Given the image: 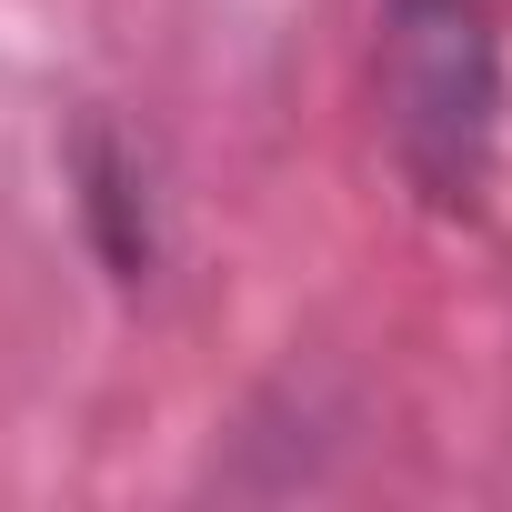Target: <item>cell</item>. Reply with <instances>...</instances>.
Returning a JSON list of instances; mask_svg holds the SVG:
<instances>
[{
	"mask_svg": "<svg viewBox=\"0 0 512 512\" xmlns=\"http://www.w3.org/2000/svg\"><path fill=\"white\" fill-rule=\"evenodd\" d=\"M382 131H392V171L432 201V211H472L492 191L502 161V31L482 0H382Z\"/></svg>",
	"mask_w": 512,
	"mask_h": 512,
	"instance_id": "obj_1",
	"label": "cell"
}]
</instances>
